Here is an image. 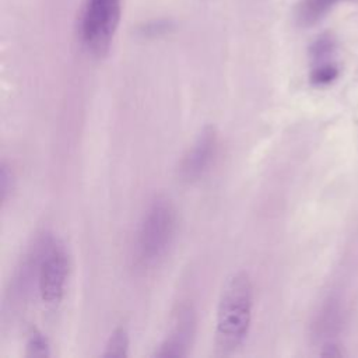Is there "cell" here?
<instances>
[{"label": "cell", "instance_id": "obj_7", "mask_svg": "<svg viewBox=\"0 0 358 358\" xmlns=\"http://www.w3.org/2000/svg\"><path fill=\"white\" fill-rule=\"evenodd\" d=\"M313 336L323 343L330 341L341 327V309L338 301L329 299L313 322Z\"/></svg>", "mask_w": 358, "mask_h": 358}, {"label": "cell", "instance_id": "obj_1", "mask_svg": "<svg viewBox=\"0 0 358 358\" xmlns=\"http://www.w3.org/2000/svg\"><path fill=\"white\" fill-rule=\"evenodd\" d=\"M253 298V284L248 273L238 271L227 278L215 312V355H232L243 345L252 324Z\"/></svg>", "mask_w": 358, "mask_h": 358}, {"label": "cell", "instance_id": "obj_2", "mask_svg": "<svg viewBox=\"0 0 358 358\" xmlns=\"http://www.w3.org/2000/svg\"><path fill=\"white\" fill-rule=\"evenodd\" d=\"M176 210L165 196H157L148 204L136 238V252L141 262L152 264L165 256L176 232Z\"/></svg>", "mask_w": 358, "mask_h": 358}, {"label": "cell", "instance_id": "obj_5", "mask_svg": "<svg viewBox=\"0 0 358 358\" xmlns=\"http://www.w3.org/2000/svg\"><path fill=\"white\" fill-rule=\"evenodd\" d=\"M218 151V133L214 126H206L197 134L193 144L183 154L178 175L185 182L200 179L213 164Z\"/></svg>", "mask_w": 358, "mask_h": 358}, {"label": "cell", "instance_id": "obj_12", "mask_svg": "<svg viewBox=\"0 0 358 358\" xmlns=\"http://www.w3.org/2000/svg\"><path fill=\"white\" fill-rule=\"evenodd\" d=\"M50 354V343L48 337L42 331L34 329L27 338L24 355L28 358H45Z\"/></svg>", "mask_w": 358, "mask_h": 358}, {"label": "cell", "instance_id": "obj_11", "mask_svg": "<svg viewBox=\"0 0 358 358\" xmlns=\"http://www.w3.org/2000/svg\"><path fill=\"white\" fill-rule=\"evenodd\" d=\"M338 74H340L338 66L333 60V62H327V63L313 64L310 67L309 80L316 87H324V85L331 84L338 77Z\"/></svg>", "mask_w": 358, "mask_h": 358}, {"label": "cell", "instance_id": "obj_4", "mask_svg": "<svg viewBox=\"0 0 358 358\" xmlns=\"http://www.w3.org/2000/svg\"><path fill=\"white\" fill-rule=\"evenodd\" d=\"M36 266L38 292L48 306L62 302L69 277V255L64 245L52 236H42Z\"/></svg>", "mask_w": 358, "mask_h": 358}, {"label": "cell", "instance_id": "obj_13", "mask_svg": "<svg viewBox=\"0 0 358 358\" xmlns=\"http://www.w3.org/2000/svg\"><path fill=\"white\" fill-rule=\"evenodd\" d=\"M14 189V173L10 165L3 161L0 166V194H1V204L4 206L11 196V192Z\"/></svg>", "mask_w": 358, "mask_h": 358}, {"label": "cell", "instance_id": "obj_9", "mask_svg": "<svg viewBox=\"0 0 358 358\" xmlns=\"http://www.w3.org/2000/svg\"><path fill=\"white\" fill-rule=\"evenodd\" d=\"M334 52H336V39L331 34H323L317 36L309 48L312 66L333 62Z\"/></svg>", "mask_w": 358, "mask_h": 358}, {"label": "cell", "instance_id": "obj_14", "mask_svg": "<svg viewBox=\"0 0 358 358\" xmlns=\"http://www.w3.org/2000/svg\"><path fill=\"white\" fill-rule=\"evenodd\" d=\"M341 354H343V352H341V350L338 348V345L334 344L331 340L323 343L320 355H323V357H341Z\"/></svg>", "mask_w": 358, "mask_h": 358}, {"label": "cell", "instance_id": "obj_6", "mask_svg": "<svg viewBox=\"0 0 358 358\" xmlns=\"http://www.w3.org/2000/svg\"><path fill=\"white\" fill-rule=\"evenodd\" d=\"M196 333V312L192 305H182L173 316L172 326L165 338L155 347L152 357L180 358L192 348Z\"/></svg>", "mask_w": 358, "mask_h": 358}, {"label": "cell", "instance_id": "obj_3", "mask_svg": "<svg viewBox=\"0 0 358 358\" xmlns=\"http://www.w3.org/2000/svg\"><path fill=\"white\" fill-rule=\"evenodd\" d=\"M122 14L120 0H84L78 15V39L94 57H103L112 45Z\"/></svg>", "mask_w": 358, "mask_h": 358}, {"label": "cell", "instance_id": "obj_8", "mask_svg": "<svg viewBox=\"0 0 358 358\" xmlns=\"http://www.w3.org/2000/svg\"><path fill=\"white\" fill-rule=\"evenodd\" d=\"M341 1L347 0H299L295 7V20L301 27H312Z\"/></svg>", "mask_w": 358, "mask_h": 358}, {"label": "cell", "instance_id": "obj_10", "mask_svg": "<svg viewBox=\"0 0 358 358\" xmlns=\"http://www.w3.org/2000/svg\"><path fill=\"white\" fill-rule=\"evenodd\" d=\"M129 345H130V340H129L127 330L124 327H116L110 333V336L108 337L103 352L101 355L105 357V358L127 357L129 355Z\"/></svg>", "mask_w": 358, "mask_h": 358}]
</instances>
